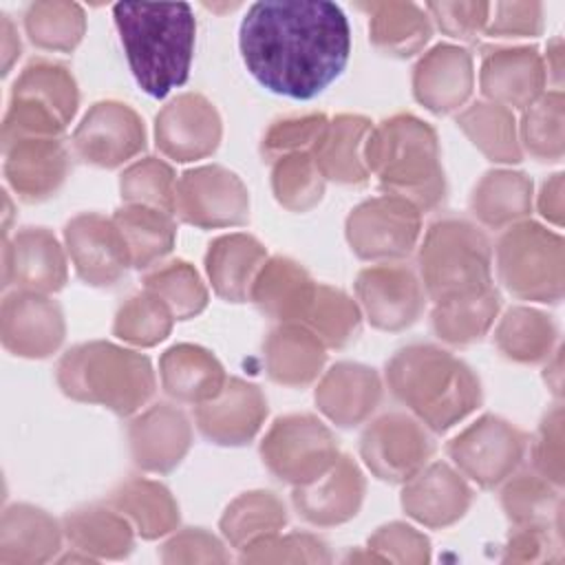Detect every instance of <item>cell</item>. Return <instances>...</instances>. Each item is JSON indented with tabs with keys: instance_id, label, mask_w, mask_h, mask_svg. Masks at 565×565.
Here are the masks:
<instances>
[{
	"instance_id": "1",
	"label": "cell",
	"mask_w": 565,
	"mask_h": 565,
	"mask_svg": "<svg viewBox=\"0 0 565 565\" xmlns=\"http://www.w3.org/2000/svg\"><path fill=\"white\" fill-rule=\"evenodd\" d=\"M238 46L260 86L311 99L344 71L351 29L344 11L329 0H263L247 9Z\"/></svg>"
},
{
	"instance_id": "2",
	"label": "cell",
	"mask_w": 565,
	"mask_h": 565,
	"mask_svg": "<svg viewBox=\"0 0 565 565\" xmlns=\"http://www.w3.org/2000/svg\"><path fill=\"white\" fill-rule=\"evenodd\" d=\"M113 18L141 90L161 99L188 82L196 38V20L188 2H117Z\"/></svg>"
},
{
	"instance_id": "3",
	"label": "cell",
	"mask_w": 565,
	"mask_h": 565,
	"mask_svg": "<svg viewBox=\"0 0 565 565\" xmlns=\"http://www.w3.org/2000/svg\"><path fill=\"white\" fill-rule=\"evenodd\" d=\"M386 382L393 395L435 433L452 428L481 402L472 369L433 344L399 349L386 364Z\"/></svg>"
},
{
	"instance_id": "4",
	"label": "cell",
	"mask_w": 565,
	"mask_h": 565,
	"mask_svg": "<svg viewBox=\"0 0 565 565\" xmlns=\"http://www.w3.org/2000/svg\"><path fill=\"white\" fill-rule=\"evenodd\" d=\"M364 166L386 194L433 210L444 201L446 181L435 130L413 117L395 115L371 128L364 141Z\"/></svg>"
},
{
	"instance_id": "5",
	"label": "cell",
	"mask_w": 565,
	"mask_h": 565,
	"mask_svg": "<svg viewBox=\"0 0 565 565\" xmlns=\"http://www.w3.org/2000/svg\"><path fill=\"white\" fill-rule=\"evenodd\" d=\"M57 384L77 402L102 404L117 415H130L152 397L157 380L146 355L110 342H86L64 353Z\"/></svg>"
},
{
	"instance_id": "6",
	"label": "cell",
	"mask_w": 565,
	"mask_h": 565,
	"mask_svg": "<svg viewBox=\"0 0 565 565\" xmlns=\"http://www.w3.org/2000/svg\"><path fill=\"white\" fill-rule=\"evenodd\" d=\"M419 271L435 305L483 294L492 287L490 243L468 221L441 218L424 236Z\"/></svg>"
},
{
	"instance_id": "7",
	"label": "cell",
	"mask_w": 565,
	"mask_h": 565,
	"mask_svg": "<svg viewBox=\"0 0 565 565\" xmlns=\"http://www.w3.org/2000/svg\"><path fill=\"white\" fill-rule=\"evenodd\" d=\"M497 269L505 289L523 300L563 298V238L536 223L510 227L497 245Z\"/></svg>"
},
{
	"instance_id": "8",
	"label": "cell",
	"mask_w": 565,
	"mask_h": 565,
	"mask_svg": "<svg viewBox=\"0 0 565 565\" xmlns=\"http://www.w3.org/2000/svg\"><path fill=\"white\" fill-rule=\"evenodd\" d=\"M265 466L282 481L305 486L322 477L340 457L333 433L313 415H285L260 444Z\"/></svg>"
},
{
	"instance_id": "9",
	"label": "cell",
	"mask_w": 565,
	"mask_h": 565,
	"mask_svg": "<svg viewBox=\"0 0 565 565\" xmlns=\"http://www.w3.org/2000/svg\"><path fill=\"white\" fill-rule=\"evenodd\" d=\"M419 207L393 194L360 203L347 218L351 249L366 260L408 256L419 238Z\"/></svg>"
},
{
	"instance_id": "10",
	"label": "cell",
	"mask_w": 565,
	"mask_h": 565,
	"mask_svg": "<svg viewBox=\"0 0 565 565\" xmlns=\"http://www.w3.org/2000/svg\"><path fill=\"white\" fill-rule=\"evenodd\" d=\"M433 450L426 426L404 413L382 415L360 439L364 463L384 481H408L426 466Z\"/></svg>"
},
{
	"instance_id": "11",
	"label": "cell",
	"mask_w": 565,
	"mask_h": 565,
	"mask_svg": "<svg viewBox=\"0 0 565 565\" xmlns=\"http://www.w3.org/2000/svg\"><path fill=\"white\" fill-rule=\"evenodd\" d=\"M174 212L196 227L243 225L249 216L247 188L221 166L194 168L177 181Z\"/></svg>"
},
{
	"instance_id": "12",
	"label": "cell",
	"mask_w": 565,
	"mask_h": 565,
	"mask_svg": "<svg viewBox=\"0 0 565 565\" xmlns=\"http://www.w3.org/2000/svg\"><path fill=\"white\" fill-rule=\"evenodd\" d=\"M525 450V435L510 422L483 415L448 444L450 459L483 488L512 475Z\"/></svg>"
},
{
	"instance_id": "13",
	"label": "cell",
	"mask_w": 565,
	"mask_h": 565,
	"mask_svg": "<svg viewBox=\"0 0 565 565\" xmlns=\"http://www.w3.org/2000/svg\"><path fill=\"white\" fill-rule=\"evenodd\" d=\"M143 146L146 132L139 115L119 102L95 104L73 135L77 157L99 168H115Z\"/></svg>"
},
{
	"instance_id": "14",
	"label": "cell",
	"mask_w": 565,
	"mask_h": 565,
	"mask_svg": "<svg viewBox=\"0 0 565 565\" xmlns=\"http://www.w3.org/2000/svg\"><path fill=\"white\" fill-rule=\"evenodd\" d=\"M64 238L79 278L88 285H113L132 265L121 230L113 218L102 214L90 212L71 218Z\"/></svg>"
},
{
	"instance_id": "15",
	"label": "cell",
	"mask_w": 565,
	"mask_h": 565,
	"mask_svg": "<svg viewBox=\"0 0 565 565\" xmlns=\"http://www.w3.org/2000/svg\"><path fill=\"white\" fill-rule=\"evenodd\" d=\"M355 291L373 327L399 331L417 320L424 307V289L404 265H373L360 271Z\"/></svg>"
},
{
	"instance_id": "16",
	"label": "cell",
	"mask_w": 565,
	"mask_h": 565,
	"mask_svg": "<svg viewBox=\"0 0 565 565\" xmlns=\"http://www.w3.org/2000/svg\"><path fill=\"white\" fill-rule=\"evenodd\" d=\"M154 137L157 148L174 161L201 159L221 141V117L203 95L185 93L157 115Z\"/></svg>"
},
{
	"instance_id": "17",
	"label": "cell",
	"mask_w": 565,
	"mask_h": 565,
	"mask_svg": "<svg viewBox=\"0 0 565 565\" xmlns=\"http://www.w3.org/2000/svg\"><path fill=\"white\" fill-rule=\"evenodd\" d=\"M64 340L60 307L35 291H13L2 302V344L13 355L46 358Z\"/></svg>"
},
{
	"instance_id": "18",
	"label": "cell",
	"mask_w": 565,
	"mask_h": 565,
	"mask_svg": "<svg viewBox=\"0 0 565 565\" xmlns=\"http://www.w3.org/2000/svg\"><path fill=\"white\" fill-rule=\"evenodd\" d=\"M267 402L258 386L230 377L223 391L203 404H196L194 419L199 430L214 444H247L263 426Z\"/></svg>"
},
{
	"instance_id": "19",
	"label": "cell",
	"mask_w": 565,
	"mask_h": 565,
	"mask_svg": "<svg viewBox=\"0 0 565 565\" xmlns=\"http://www.w3.org/2000/svg\"><path fill=\"white\" fill-rule=\"evenodd\" d=\"M51 294L66 282V260L57 238L44 227H24L4 241V287Z\"/></svg>"
},
{
	"instance_id": "20",
	"label": "cell",
	"mask_w": 565,
	"mask_h": 565,
	"mask_svg": "<svg viewBox=\"0 0 565 565\" xmlns=\"http://www.w3.org/2000/svg\"><path fill=\"white\" fill-rule=\"evenodd\" d=\"M68 172L60 137H24L4 146V177L24 201L51 196Z\"/></svg>"
},
{
	"instance_id": "21",
	"label": "cell",
	"mask_w": 565,
	"mask_h": 565,
	"mask_svg": "<svg viewBox=\"0 0 565 565\" xmlns=\"http://www.w3.org/2000/svg\"><path fill=\"white\" fill-rule=\"evenodd\" d=\"M128 439L132 459L139 468L168 472L188 452L192 430L188 417L179 408L157 404L130 422Z\"/></svg>"
},
{
	"instance_id": "22",
	"label": "cell",
	"mask_w": 565,
	"mask_h": 565,
	"mask_svg": "<svg viewBox=\"0 0 565 565\" xmlns=\"http://www.w3.org/2000/svg\"><path fill=\"white\" fill-rule=\"evenodd\" d=\"M481 90L499 106H530L543 90L545 64L534 46L494 49L483 55Z\"/></svg>"
},
{
	"instance_id": "23",
	"label": "cell",
	"mask_w": 565,
	"mask_h": 565,
	"mask_svg": "<svg viewBox=\"0 0 565 565\" xmlns=\"http://www.w3.org/2000/svg\"><path fill=\"white\" fill-rule=\"evenodd\" d=\"M472 57L455 44H437L415 66L413 90L433 113L459 108L472 93Z\"/></svg>"
},
{
	"instance_id": "24",
	"label": "cell",
	"mask_w": 565,
	"mask_h": 565,
	"mask_svg": "<svg viewBox=\"0 0 565 565\" xmlns=\"http://www.w3.org/2000/svg\"><path fill=\"white\" fill-rule=\"evenodd\" d=\"M364 494V477L358 463L340 455L338 461L316 481L296 486V510L316 525H333L355 516Z\"/></svg>"
},
{
	"instance_id": "25",
	"label": "cell",
	"mask_w": 565,
	"mask_h": 565,
	"mask_svg": "<svg viewBox=\"0 0 565 565\" xmlns=\"http://www.w3.org/2000/svg\"><path fill=\"white\" fill-rule=\"evenodd\" d=\"M472 492L466 481L446 463H430L406 481L402 492L404 510L426 525H448L470 505Z\"/></svg>"
},
{
	"instance_id": "26",
	"label": "cell",
	"mask_w": 565,
	"mask_h": 565,
	"mask_svg": "<svg viewBox=\"0 0 565 565\" xmlns=\"http://www.w3.org/2000/svg\"><path fill=\"white\" fill-rule=\"evenodd\" d=\"M382 397V384L373 369L338 362L316 388V404L338 426H355L366 419Z\"/></svg>"
},
{
	"instance_id": "27",
	"label": "cell",
	"mask_w": 565,
	"mask_h": 565,
	"mask_svg": "<svg viewBox=\"0 0 565 565\" xmlns=\"http://www.w3.org/2000/svg\"><path fill=\"white\" fill-rule=\"evenodd\" d=\"M316 287L298 263L276 256L258 269L249 298L263 313L280 322H300L313 300Z\"/></svg>"
},
{
	"instance_id": "28",
	"label": "cell",
	"mask_w": 565,
	"mask_h": 565,
	"mask_svg": "<svg viewBox=\"0 0 565 565\" xmlns=\"http://www.w3.org/2000/svg\"><path fill=\"white\" fill-rule=\"evenodd\" d=\"M159 371L163 391L170 397L190 404L214 399L227 382L221 362L207 349L196 344L170 347L161 355Z\"/></svg>"
},
{
	"instance_id": "29",
	"label": "cell",
	"mask_w": 565,
	"mask_h": 565,
	"mask_svg": "<svg viewBox=\"0 0 565 565\" xmlns=\"http://www.w3.org/2000/svg\"><path fill=\"white\" fill-rule=\"evenodd\" d=\"M265 256V247L249 234H225L212 241L205 267L214 291L230 302L247 300Z\"/></svg>"
},
{
	"instance_id": "30",
	"label": "cell",
	"mask_w": 565,
	"mask_h": 565,
	"mask_svg": "<svg viewBox=\"0 0 565 565\" xmlns=\"http://www.w3.org/2000/svg\"><path fill=\"white\" fill-rule=\"evenodd\" d=\"M265 364L274 382L305 386L318 377L324 364V344L307 327L282 322L265 342Z\"/></svg>"
},
{
	"instance_id": "31",
	"label": "cell",
	"mask_w": 565,
	"mask_h": 565,
	"mask_svg": "<svg viewBox=\"0 0 565 565\" xmlns=\"http://www.w3.org/2000/svg\"><path fill=\"white\" fill-rule=\"evenodd\" d=\"M369 13V33L375 49L395 57H411L424 49L433 35V24L419 4L371 2L360 4Z\"/></svg>"
},
{
	"instance_id": "32",
	"label": "cell",
	"mask_w": 565,
	"mask_h": 565,
	"mask_svg": "<svg viewBox=\"0 0 565 565\" xmlns=\"http://www.w3.org/2000/svg\"><path fill=\"white\" fill-rule=\"evenodd\" d=\"M371 121L360 115H340L329 121L313 159L324 179L338 183H364L369 170L364 166V141L371 132Z\"/></svg>"
},
{
	"instance_id": "33",
	"label": "cell",
	"mask_w": 565,
	"mask_h": 565,
	"mask_svg": "<svg viewBox=\"0 0 565 565\" xmlns=\"http://www.w3.org/2000/svg\"><path fill=\"white\" fill-rule=\"evenodd\" d=\"M113 221L121 230L130 249L132 267L137 269H146L161 260L174 245L177 225L170 212L128 203L115 212Z\"/></svg>"
},
{
	"instance_id": "34",
	"label": "cell",
	"mask_w": 565,
	"mask_h": 565,
	"mask_svg": "<svg viewBox=\"0 0 565 565\" xmlns=\"http://www.w3.org/2000/svg\"><path fill=\"white\" fill-rule=\"evenodd\" d=\"M4 563L44 561L60 547L57 523L42 510L31 505H13L2 516L0 539Z\"/></svg>"
},
{
	"instance_id": "35",
	"label": "cell",
	"mask_w": 565,
	"mask_h": 565,
	"mask_svg": "<svg viewBox=\"0 0 565 565\" xmlns=\"http://www.w3.org/2000/svg\"><path fill=\"white\" fill-rule=\"evenodd\" d=\"M530 205L532 181L523 172L510 170L483 174L470 199L475 216L490 227H503L516 218H523L530 212Z\"/></svg>"
},
{
	"instance_id": "36",
	"label": "cell",
	"mask_w": 565,
	"mask_h": 565,
	"mask_svg": "<svg viewBox=\"0 0 565 565\" xmlns=\"http://www.w3.org/2000/svg\"><path fill=\"white\" fill-rule=\"evenodd\" d=\"M110 503L117 512L128 516L146 539L170 532L179 521V508L172 494L161 483L148 479H130L121 483L110 494Z\"/></svg>"
},
{
	"instance_id": "37",
	"label": "cell",
	"mask_w": 565,
	"mask_h": 565,
	"mask_svg": "<svg viewBox=\"0 0 565 565\" xmlns=\"http://www.w3.org/2000/svg\"><path fill=\"white\" fill-rule=\"evenodd\" d=\"M457 124L488 159L501 163L521 161L514 115L510 108L494 102H477L457 117Z\"/></svg>"
},
{
	"instance_id": "38",
	"label": "cell",
	"mask_w": 565,
	"mask_h": 565,
	"mask_svg": "<svg viewBox=\"0 0 565 565\" xmlns=\"http://www.w3.org/2000/svg\"><path fill=\"white\" fill-rule=\"evenodd\" d=\"M29 40L46 51H71L86 31V15L77 2L40 0L24 11Z\"/></svg>"
},
{
	"instance_id": "39",
	"label": "cell",
	"mask_w": 565,
	"mask_h": 565,
	"mask_svg": "<svg viewBox=\"0 0 565 565\" xmlns=\"http://www.w3.org/2000/svg\"><path fill=\"white\" fill-rule=\"evenodd\" d=\"M497 347L503 355L516 362H539L550 358L556 327L550 316L527 309V307H512L497 333Z\"/></svg>"
},
{
	"instance_id": "40",
	"label": "cell",
	"mask_w": 565,
	"mask_h": 565,
	"mask_svg": "<svg viewBox=\"0 0 565 565\" xmlns=\"http://www.w3.org/2000/svg\"><path fill=\"white\" fill-rule=\"evenodd\" d=\"M11 97L31 99L46 106L66 126L75 115L79 99L73 75L64 66L46 60H35L20 73L13 84Z\"/></svg>"
},
{
	"instance_id": "41",
	"label": "cell",
	"mask_w": 565,
	"mask_h": 565,
	"mask_svg": "<svg viewBox=\"0 0 565 565\" xmlns=\"http://www.w3.org/2000/svg\"><path fill=\"white\" fill-rule=\"evenodd\" d=\"M497 311L499 294L494 287H490L483 294L470 298L435 305L433 329L446 342L468 344L479 340L490 329V324L497 318Z\"/></svg>"
},
{
	"instance_id": "42",
	"label": "cell",
	"mask_w": 565,
	"mask_h": 565,
	"mask_svg": "<svg viewBox=\"0 0 565 565\" xmlns=\"http://www.w3.org/2000/svg\"><path fill=\"white\" fill-rule=\"evenodd\" d=\"M64 530L75 547L99 552L104 556H121L132 545V532L126 516L106 508L75 510L64 519Z\"/></svg>"
},
{
	"instance_id": "43",
	"label": "cell",
	"mask_w": 565,
	"mask_h": 565,
	"mask_svg": "<svg viewBox=\"0 0 565 565\" xmlns=\"http://www.w3.org/2000/svg\"><path fill=\"white\" fill-rule=\"evenodd\" d=\"M298 324L313 331L327 347H344L360 333V309L344 291L318 285L313 300Z\"/></svg>"
},
{
	"instance_id": "44",
	"label": "cell",
	"mask_w": 565,
	"mask_h": 565,
	"mask_svg": "<svg viewBox=\"0 0 565 565\" xmlns=\"http://www.w3.org/2000/svg\"><path fill=\"white\" fill-rule=\"evenodd\" d=\"M271 188L278 203L294 212L313 207L324 192V177L313 152H289L274 159Z\"/></svg>"
},
{
	"instance_id": "45",
	"label": "cell",
	"mask_w": 565,
	"mask_h": 565,
	"mask_svg": "<svg viewBox=\"0 0 565 565\" xmlns=\"http://www.w3.org/2000/svg\"><path fill=\"white\" fill-rule=\"evenodd\" d=\"M285 505L278 497L271 492H247L225 510L221 527L234 545H243L245 541L252 543L260 536L274 534L285 525Z\"/></svg>"
},
{
	"instance_id": "46",
	"label": "cell",
	"mask_w": 565,
	"mask_h": 565,
	"mask_svg": "<svg viewBox=\"0 0 565 565\" xmlns=\"http://www.w3.org/2000/svg\"><path fill=\"white\" fill-rule=\"evenodd\" d=\"M143 287L157 294L177 320H188L201 313L207 305V291L196 269L185 260H172L143 278Z\"/></svg>"
},
{
	"instance_id": "47",
	"label": "cell",
	"mask_w": 565,
	"mask_h": 565,
	"mask_svg": "<svg viewBox=\"0 0 565 565\" xmlns=\"http://www.w3.org/2000/svg\"><path fill=\"white\" fill-rule=\"evenodd\" d=\"M172 320L174 316L170 307L157 294L146 289L128 298V302L119 307L113 331L117 338L126 342H132L139 347H152L170 333Z\"/></svg>"
},
{
	"instance_id": "48",
	"label": "cell",
	"mask_w": 565,
	"mask_h": 565,
	"mask_svg": "<svg viewBox=\"0 0 565 565\" xmlns=\"http://www.w3.org/2000/svg\"><path fill=\"white\" fill-rule=\"evenodd\" d=\"M521 139L527 152L541 161H561L563 157V93L539 95L525 106Z\"/></svg>"
},
{
	"instance_id": "49",
	"label": "cell",
	"mask_w": 565,
	"mask_h": 565,
	"mask_svg": "<svg viewBox=\"0 0 565 565\" xmlns=\"http://www.w3.org/2000/svg\"><path fill=\"white\" fill-rule=\"evenodd\" d=\"M501 501L519 525L550 527V519L561 514V497L541 475H519L505 486Z\"/></svg>"
},
{
	"instance_id": "50",
	"label": "cell",
	"mask_w": 565,
	"mask_h": 565,
	"mask_svg": "<svg viewBox=\"0 0 565 565\" xmlns=\"http://www.w3.org/2000/svg\"><path fill=\"white\" fill-rule=\"evenodd\" d=\"M121 196L132 205H148L163 212H174L177 181L168 163L154 157H146L132 163L119 181Z\"/></svg>"
},
{
	"instance_id": "51",
	"label": "cell",
	"mask_w": 565,
	"mask_h": 565,
	"mask_svg": "<svg viewBox=\"0 0 565 565\" xmlns=\"http://www.w3.org/2000/svg\"><path fill=\"white\" fill-rule=\"evenodd\" d=\"M329 121L322 113L287 117L265 132L263 137V154L274 161L289 152H316Z\"/></svg>"
},
{
	"instance_id": "52",
	"label": "cell",
	"mask_w": 565,
	"mask_h": 565,
	"mask_svg": "<svg viewBox=\"0 0 565 565\" xmlns=\"http://www.w3.org/2000/svg\"><path fill=\"white\" fill-rule=\"evenodd\" d=\"M424 9L446 35L457 40H477L490 18V2H428Z\"/></svg>"
},
{
	"instance_id": "53",
	"label": "cell",
	"mask_w": 565,
	"mask_h": 565,
	"mask_svg": "<svg viewBox=\"0 0 565 565\" xmlns=\"http://www.w3.org/2000/svg\"><path fill=\"white\" fill-rule=\"evenodd\" d=\"M543 26L541 2H494L486 24L488 38H534Z\"/></svg>"
},
{
	"instance_id": "54",
	"label": "cell",
	"mask_w": 565,
	"mask_h": 565,
	"mask_svg": "<svg viewBox=\"0 0 565 565\" xmlns=\"http://www.w3.org/2000/svg\"><path fill=\"white\" fill-rule=\"evenodd\" d=\"M534 468L541 477L550 483L561 488L563 483V413L556 406L552 413L545 415L536 441L532 446Z\"/></svg>"
},
{
	"instance_id": "55",
	"label": "cell",
	"mask_w": 565,
	"mask_h": 565,
	"mask_svg": "<svg viewBox=\"0 0 565 565\" xmlns=\"http://www.w3.org/2000/svg\"><path fill=\"white\" fill-rule=\"evenodd\" d=\"M563 174H554L545 185H543V192H541V199H539V210L541 214L552 221L554 225H561L563 221Z\"/></svg>"
},
{
	"instance_id": "56",
	"label": "cell",
	"mask_w": 565,
	"mask_h": 565,
	"mask_svg": "<svg viewBox=\"0 0 565 565\" xmlns=\"http://www.w3.org/2000/svg\"><path fill=\"white\" fill-rule=\"evenodd\" d=\"M20 55V40L15 35V29H13V22L9 20L7 13H2V73L7 75L13 60Z\"/></svg>"
}]
</instances>
